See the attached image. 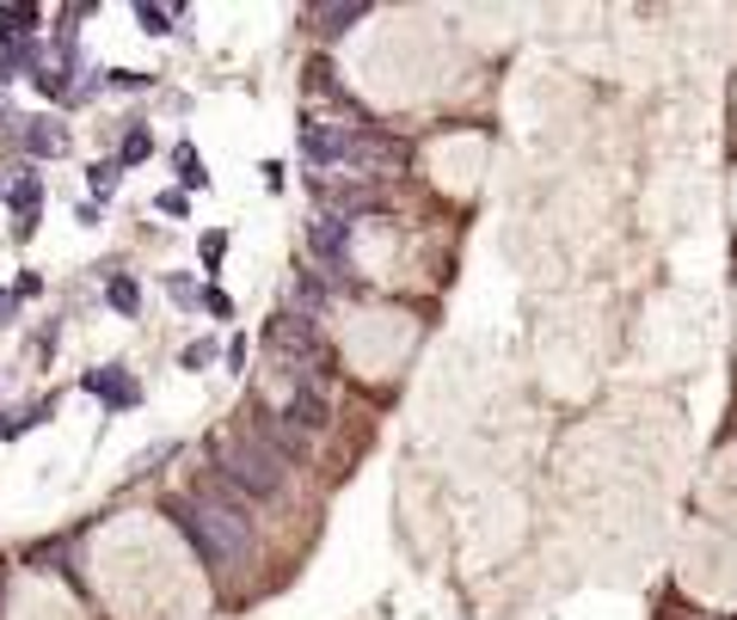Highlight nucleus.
<instances>
[{
	"label": "nucleus",
	"instance_id": "nucleus-1",
	"mask_svg": "<svg viewBox=\"0 0 737 620\" xmlns=\"http://www.w3.org/2000/svg\"><path fill=\"white\" fill-rule=\"evenodd\" d=\"M172 517L179 529L197 541L216 571H241L253 559V517H246V498H234L222 480L216 485H197V492H179L172 498Z\"/></svg>",
	"mask_w": 737,
	"mask_h": 620
},
{
	"label": "nucleus",
	"instance_id": "nucleus-2",
	"mask_svg": "<svg viewBox=\"0 0 737 620\" xmlns=\"http://www.w3.org/2000/svg\"><path fill=\"white\" fill-rule=\"evenodd\" d=\"M209 455H216V473H222V485L234 498H253V504L283 498V461L271 455V443L258 431H216Z\"/></svg>",
	"mask_w": 737,
	"mask_h": 620
},
{
	"label": "nucleus",
	"instance_id": "nucleus-3",
	"mask_svg": "<svg viewBox=\"0 0 737 620\" xmlns=\"http://www.w3.org/2000/svg\"><path fill=\"white\" fill-rule=\"evenodd\" d=\"M308 246H314V259H320V271H327L332 283H351V234H344V215H339V209L314 215Z\"/></svg>",
	"mask_w": 737,
	"mask_h": 620
},
{
	"label": "nucleus",
	"instance_id": "nucleus-4",
	"mask_svg": "<svg viewBox=\"0 0 737 620\" xmlns=\"http://www.w3.org/2000/svg\"><path fill=\"white\" fill-rule=\"evenodd\" d=\"M7 203H13V234L19 240H25V234H37V215H44V178L37 173H25V178H13V185H7Z\"/></svg>",
	"mask_w": 737,
	"mask_h": 620
},
{
	"label": "nucleus",
	"instance_id": "nucleus-5",
	"mask_svg": "<svg viewBox=\"0 0 737 620\" xmlns=\"http://www.w3.org/2000/svg\"><path fill=\"white\" fill-rule=\"evenodd\" d=\"M86 394H99L105 406H136L142 387L130 375H118V369H93V375H86Z\"/></svg>",
	"mask_w": 737,
	"mask_h": 620
},
{
	"label": "nucleus",
	"instance_id": "nucleus-6",
	"mask_svg": "<svg viewBox=\"0 0 737 620\" xmlns=\"http://www.w3.org/2000/svg\"><path fill=\"white\" fill-rule=\"evenodd\" d=\"M32 25H37L32 7H0V50H13L19 37H32Z\"/></svg>",
	"mask_w": 737,
	"mask_h": 620
},
{
	"label": "nucleus",
	"instance_id": "nucleus-7",
	"mask_svg": "<svg viewBox=\"0 0 737 620\" xmlns=\"http://www.w3.org/2000/svg\"><path fill=\"white\" fill-rule=\"evenodd\" d=\"M25 154H62V129L50 117H32L25 123Z\"/></svg>",
	"mask_w": 737,
	"mask_h": 620
},
{
	"label": "nucleus",
	"instance_id": "nucleus-8",
	"mask_svg": "<svg viewBox=\"0 0 737 620\" xmlns=\"http://www.w3.org/2000/svg\"><path fill=\"white\" fill-rule=\"evenodd\" d=\"M351 18H363V7H320V13H314V32L339 37V32H351Z\"/></svg>",
	"mask_w": 737,
	"mask_h": 620
},
{
	"label": "nucleus",
	"instance_id": "nucleus-9",
	"mask_svg": "<svg viewBox=\"0 0 737 620\" xmlns=\"http://www.w3.org/2000/svg\"><path fill=\"white\" fill-rule=\"evenodd\" d=\"M105 295H111V308H118L123 320H130V313L142 308V289H136V276H111V289H105Z\"/></svg>",
	"mask_w": 737,
	"mask_h": 620
},
{
	"label": "nucleus",
	"instance_id": "nucleus-10",
	"mask_svg": "<svg viewBox=\"0 0 737 620\" xmlns=\"http://www.w3.org/2000/svg\"><path fill=\"white\" fill-rule=\"evenodd\" d=\"M44 418H50V399H44V406H25V412H7V418H0V436L37 431V424H44Z\"/></svg>",
	"mask_w": 737,
	"mask_h": 620
},
{
	"label": "nucleus",
	"instance_id": "nucleus-11",
	"mask_svg": "<svg viewBox=\"0 0 737 620\" xmlns=\"http://www.w3.org/2000/svg\"><path fill=\"white\" fill-rule=\"evenodd\" d=\"M179 178H185L191 190L209 185V173H204V160H197V148H179Z\"/></svg>",
	"mask_w": 737,
	"mask_h": 620
},
{
	"label": "nucleus",
	"instance_id": "nucleus-12",
	"mask_svg": "<svg viewBox=\"0 0 737 620\" xmlns=\"http://www.w3.org/2000/svg\"><path fill=\"white\" fill-rule=\"evenodd\" d=\"M167 295H172V301H179V308H197V301H204L191 276H167Z\"/></svg>",
	"mask_w": 737,
	"mask_h": 620
},
{
	"label": "nucleus",
	"instance_id": "nucleus-13",
	"mask_svg": "<svg viewBox=\"0 0 737 620\" xmlns=\"http://www.w3.org/2000/svg\"><path fill=\"white\" fill-rule=\"evenodd\" d=\"M216 350H222L216 338H197V345H185V357H179V362H185V369H204V362H216Z\"/></svg>",
	"mask_w": 737,
	"mask_h": 620
},
{
	"label": "nucleus",
	"instance_id": "nucleus-14",
	"mask_svg": "<svg viewBox=\"0 0 737 620\" xmlns=\"http://www.w3.org/2000/svg\"><path fill=\"white\" fill-rule=\"evenodd\" d=\"M155 209H160V215H172V222H179V215H191L185 190H160V197H155Z\"/></svg>",
	"mask_w": 737,
	"mask_h": 620
},
{
	"label": "nucleus",
	"instance_id": "nucleus-15",
	"mask_svg": "<svg viewBox=\"0 0 737 620\" xmlns=\"http://www.w3.org/2000/svg\"><path fill=\"white\" fill-rule=\"evenodd\" d=\"M197 252H204V264L216 271V264H222V252H228V234H204V240H197Z\"/></svg>",
	"mask_w": 737,
	"mask_h": 620
},
{
	"label": "nucleus",
	"instance_id": "nucleus-16",
	"mask_svg": "<svg viewBox=\"0 0 737 620\" xmlns=\"http://www.w3.org/2000/svg\"><path fill=\"white\" fill-rule=\"evenodd\" d=\"M148 148H155V141H148V129H130V141H123V160H148Z\"/></svg>",
	"mask_w": 737,
	"mask_h": 620
},
{
	"label": "nucleus",
	"instance_id": "nucleus-17",
	"mask_svg": "<svg viewBox=\"0 0 737 620\" xmlns=\"http://www.w3.org/2000/svg\"><path fill=\"white\" fill-rule=\"evenodd\" d=\"M136 13H142V25H148L155 37H167V32H172V18L160 13V7H136Z\"/></svg>",
	"mask_w": 737,
	"mask_h": 620
},
{
	"label": "nucleus",
	"instance_id": "nucleus-18",
	"mask_svg": "<svg viewBox=\"0 0 737 620\" xmlns=\"http://www.w3.org/2000/svg\"><path fill=\"white\" fill-rule=\"evenodd\" d=\"M204 308L216 313V320H234V301H228L222 289H209V295H204Z\"/></svg>",
	"mask_w": 737,
	"mask_h": 620
},
{
	"label": "nucleus",
	"instance_id": "nucleus-19",
	"mask_svg": "<svg viewBox=\"0 0 737 620\" xmlns=\"http://www.w3.org/2000/svg\"><path fill=\"white\" fill-rule=\"evenodd\" d=\"M111 185H118V166H111V160H99V166H93V190H99V197H105V190H111Z\"/></svg>",
	"mask_w": 737,
	"mask_h": 620
},
{
	"label": "nucleus",
	"instance_id": "nucleus-20",
	"mask_svg": "<svg viewBox=\"0 0 737 620\" xmlns=\"http://www.w3.org/2000/svg\"><path fill=\"white\" fill-rule=\"evenodd\" d=\"M13 308H19V295H0V326H13Z\"/></svg>",
	"mask_w": 737,
	"mask_h": 620
},
{
	"label": "nucleus",
	"instance_id": "nucleus-21",
	"mask_svg": "<svg viewBox=\"0 0 737 620\" xmlns=\"http://www.w3.org/2000/svg\"><path fill=\"white\" fill-rule=\"evenodd\" d=\"M13 69H19L13 55H0V87H7V80H13Z\"/></svg>",
	"mask_w": 737,
	"mask_h": 620
}]
</instances>
